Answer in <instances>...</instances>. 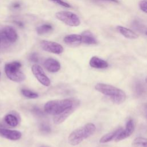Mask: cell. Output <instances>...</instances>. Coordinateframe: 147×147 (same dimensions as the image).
<instances>
[{
	"mask_svg": "<svg viewBox=\"0 0 147 147\" xmlns=\"http://www.w3.org/2000/svg\"><path fill=\"white\" fill-rule=\"evenodd\" d=\"M95 88L98 91L109 97L111 100L116 104L123 103L126 98V95L123 91L111 85L97 83L95 86Z\"/></svg>",
	"mask_w": 147,
	"mask_h": 147,
	"instance_id": "6da1fadb",
	"label": "cell"
},
{
	"mask_svg": "<svg viewBox=\"0 0 147 147\" xmlns=\"http://www.w3.org/2000/svg\"><path fill=\"white\" fill-rule=\"evenodd\" d=\"M95 130L96 127L94 124L88 123L71 133L68 138V142L71 145H77L92 135Z\"/></svg>",
	"mask_w": 147,
	"mask_h": 147,
	"instance_id": "7a4b0ae2",
	"label": "cell"
},
{
	"mask_svg": "<svg viewBox=\"0 0 147 147\" xmlns=\"http://www.w3.org/2000/svg\"><path fill=\"white\" fill-rule=\"evenodd\" d=\"M75 102V100L73 101L69 99L50 100L45 103L44 111L51 115H58L72 107Z\"/></svg>",
	"mask_w": 147,
	"mask_h": 147,
	"instance_id": "3957f363",
	"label": "cell"
},
{
	"mask_svg": "<svg viewBox=\"0 0 147 147\" xmlns=\"http://www.w3.org/2000/svg\"><path fill=\"white\" fill-rule=\"evenodd\" d=\"M21 64L19 61H13L5 64V72L7 77L12 81L21 82L25 80V75L20 70Z\"/></svg>",
	"mask_w": 147,
	"mask_h": 147,
	"instance_id": "277c9868",
	"label": "cell"
},
{
	"mask_svg": "<svg viewBox=\"0 0 147 147\" xmlns=\"http://www.w3.org/2000/svg\"><path fill=\"white\" fill-rule=\"evenodd\" d=\"M56 17L59 20L70 26H78L80 24V21L78 16L71 11H59L56 13Z\"/></svg>",
	"mask_w": 147,
	"mask_h": 147,
	"instance_id": "5b68a950",
	"label": "cell"
},
{
	"mask_svg": "<svg viewBox=\"0 0 147 147\" xmlns=\"http://www.w3.org/2000/svg\"><path fill=\"white\" fill-rule=\"evenodd\" d=\"M0 38L2 42L13 43L17 41L18 35L16 30L10 26L3 28L0 31Z\"/></svg>",
	"mask_w": 147,
	"mask_h": 147,
	"instance_id": "8992f818",
	"label": "cell"
},
{
	"mask_svg": "<svg viewBox=\"0 0 147 147\" xmlns=\"http://www.w3.org/2000/svg\"><path fill=\"white\" fill-rule=\"evenodd\" d=\"M40 46L44 51L55 54H60L64 51L61 45L51 41L42 40L40 42Z\"/></svg>",
	"mask_w": 147,
	"mask_h": 147,
	"instance_id": "52a82bcc",
	"label": "cell"
},
{
	"mask_svg": "<svg viewBox=\"0 0 147 147\" xmlns=\"http://www.w3.org/2000/svg\"><path fill=\"white\" fill-rule=\"evenodd\" d=\"M32 71L38 81L44 86H49L51 84L50 79L44 72L42 67L38 64H34L32 67Z\"/></svg>",
	"mask_w": 147,
	"mask_h": 147,
	"instance_id": "ba28073f",
	"label": "cell"
},
{
	"mask_svg": "<svg viewBox=\"0 0 147 147\" xmlns=\"http://www.w3.org/2000/svg\"><path fill=\"white\" fill-rule=\"evenodd\" d=\"M79 102L78 101H75L74 105L69 107V109H67L65 111H64V112L58 114V115H54V118H53V122L55 124L58 125L60 124L62 122H63L75 110V109L78 107V106L79 105Z\"/></svg>",
	"mask_w": 147,
	"mask_h": 147,
	"instance_id": "9c48e42d",
	"label": "cell"
},
{
	"mask_svg": "<svg viewBox=\"0 0 147 147\" xmlns=\"http://www.w3.org/2000/svg\"><path fill=\"white\" fill-rule=\"evenodd\" d=\"M134 123L132 119H129L127 120L126 123L125 129L124 130H122V131L119 133L118 136L115 139V141L118 142L123 139H125L129 137L134 131Z\"/></svg>",
	"mask_w": 147,
	"mask_h": 147,
	"instance_id": "30bf717a",
	"label": "cell"
},
{
	"mask_svg": "<svg viewBox=\"0 0 147 147\" xmlns=\"http://www.w3.org/2000/svg\"><path fill=\"white\" fill-rule=\"evenodd\" d=\"M0 136L6 139L16 141L19 140L22 136L20 131L15 130H10L0 127Z\"/></svg>",
	"mask_w": 147,
	"mask_h": 147,
	"instance_id": "8fae6325",
	"label": "cell"
},
{
	"mask_svg": "<svg viewBox=\"0 0 147 147\" xmlns=\"http://www.w3.org/2000/svg\"><path fill=\"white\" fill-rule=\"evenodd\" d=\"M44 66L50 72H56L60 69V63L53 58H48L45 60L44 63Z\"/></svg>",
	"mask_w": 147,
	"mask_h": 147,
	"instance_id": "7c38bea8",
	"label": "cell"
},
{
	"mask_svg": "<svg viewBox=\"0 0 147 147\" xmlns=\"http://www.w3.org/2000/svg\"><path fill=\"white\" fill-rule=\"evenodd\" d=\"M133 91L137 97H143L147 94V86L141 81H136L133 85Z\"/></svg>",
	"mask_w": 147,
	"mask_h": 147,
	"instance_id": "4fadbf2b",
	"label": "cell"
},
{
	"mask_svg": "<svg viewBox=\"0 0 147 147\" xmlns=\"http://www.w3.org/2000/svg\"><path fill=\"white\" fill-rule=\"evenodd\" d=\"M89 64L91 67L98 69L106 68L109 66V64L106 61L96 56L92 57L90 60Z\"/></svg>",
	"mask_w": 147,
	"mask_h": 147,
	"instance_id": "5bb4252c",
	"label": "cell"
},
{
	"mask_svg": "<svg viewBox=\"0 0 147 147\" xmlns=\"http://www.w3.org/2000/svg\"><path fill=\"white\" fill-rule=\"evenodd\" d=\"M64 42L67 44L75 45L82 42V36L77 34H72L66 36L64 39Z\"/></svg>",
	"mask_w": 147,
	"mask_h": 147,
	"instance_id": "9a60e30c",
	"label": "cell"
},
{
	"mask_svg": "<svg viewBox=\"0 0 147 147\" xmlns=\"http://www.w3.org/2000/svg\"><path fill=\"white\" fill-rule=\"evenodd\" d=\"M82 42L86 44H95L97 43L96 38L92 33L88 30L83 32L82 34Z\"/></svg>",
	"mask_w": 147,
	"mask_h": 147,
	"instance_id": "2e32d148",
	"label": "cell"
},
{
	"mask_svg": "<svg viewBox=\"0 0 147 147\" xmlns=\"http://www.w3.org/2000/svg\"><path fill=\"white\" fill-rule=\"evenodd\" d=\"M117 29L125 37L127 38L136 39L138 38V35L130 29L123 27L122 26H118Z\"/></svg>",
	"mask_w": 147,
	"mask_h": 147,
	"instance_id": "e0dca14e",
	"label": "cell"
},
{
	"mask_svg": "<svg viewBox=\"0 0 147 147\" xmlns=\"http://www.w3.org/2000/svg\"><path fill=\"white\" fill-rule=\"evenodd\" d=\"M122 129H123L122 127H119L114 131L105 134L100 139L99 142L100 143H106L113 140V139H115Z\"/></svg>",
	"mask_w": 147,
	"mask_h": 147,
	"instance_id": "ac0fdd59",
	"label": "cell"
},
{
	"mask_svg": "<svg viewBox=\"0 0 147 147\" xmlns=\"http://www.w3.org/2000/svg\"><path fill=\"white\" fill-rule=\"evenodd\" d=\"M4 121L8 125L11 127L17 126L19 123L18 117L13 113L6 114L4 117Z\"/></svg>",
	"mask_w": 147,
	"mask_h": 147,
	"instance_id": "d6986e66",
	"label": "cell"
},
{
	"mask_svg": "<svg viewBox=\"0 0 147 147\" xmlns=\"http://www.w3.org/2000/svg\"><path fill=\"white\" fill-rule=\"evenodd\" d=\"M52 29H53L52 26L51 25L44 24L37 27L36 29V31L39 35H41L52 31Z\"/></svg>",
	"mask_w": 147,
	"mask_h": 147,
	"instance_id": "ffe728a7",
	"label": "cell"
},
{
	"mask_svg": "<svg viewBox=\"0 0 147 147\" xmlns=\"http://www.w3.org/2000/svg\"><path fill=\"white\" fill-rule=\"evenodd\" d=\"M136 147H147V138L144 137H137L133 142Z\"/></svg>",
	"mask_w": 147,
	"mask_h": 147,
	"instance_id": "44dd1931",
	"label": "cell"
},
{
	"mask_svg": "<svg viewBox=\"0 0 147 147\" xmlns=\"http://www.w3.org/2000/svg\"><path fill=\"white\" fill-rule=\"evenodd\" d=\"M22 94L26 98H30V99H35L38 98V95L37 93L32 91L30 90L27 89H22L21 90Z\"/></svg>",
	"mask_w": 147,
	"mask_h": 147,
	"instance_id": "7402d4cb",
	"label": "cell"
},
{
	"mask_svg": "<svg viewBox=\"0 0 147 147\" xmlns=\"http://www.w3.org/2000/svg\"><path fill=\"white\" fill-rule=\"evenodd\" d=\"M132 26L134 29H136L137 31H138L140 32H143L145 31L146 29V28L143 24H141L140 22L137 21H134L133 22Z\"/></svg>",
	"mask_w": 147,
	"mask_h": 147,
	"instance_id": "603a6c76",
	"label": "cell"
},
{
	"mask_svg": "<svg viewBox=\"0 0 147 147\" xmlns=\"http://www.w3.org/2000/svg\"><path fill=\"white\" fill-rule=\"evenodd\" d=\"M40 129L41 131L45 133H49L51 130L50 126L45 123H42L40 124Z\"/></svg>",
	"mask_w": 147,
	"mask_h": 147,
	"instance_id": "cb8c5ba5",
	"label": "cell"
},
{
	"mask_svg": "<svg viewBox=\"0 0 147 147\" xmlns=\"http://www.w3.org/2000/svg\"><path fill=\"white\" fill-rule=\"evenodd\" d=\"M139 6L142 11L147 13V0H141L139 2Z\"/></svg>",
	"mask_w": 147,
	"mask_h": 147,
	"instance_id": "d4e9b609",
	"label": "cell"
},
{
	"mask_svg": "<svg viewBox=\"0 0 147 147\" xmlns=\"http://www.w3.org/2000/svg\"><path fill=\"white\" fill-rule=\"evenodd\" d=\"M50 1H52V2H55V3H56V4L59 5H60V6H63V7H65L69 8V7H71V5H70L69 3H67V2H64V1H63V0H50Z\"/></svg>",
	"mask_w": 147,
	"mask_h": 147,
	"instance_id": "484cf974",
	"label": "cell"
},
{
	"mask_svg": "<svg viewBox=\"0 0 147 147\" xmlns=\"http://www.w3.org/2000/svg\"><path fill=\"white\" fill-rule=\"evenodd\" d=\"M32 112L35 115H36L37 116H38V117H43L45 115V114L44 113V112L42 111V110L41 109H40L39 108H38L37 107H33V109H32Z\"/></svg>",
	"mask_w": 147,
	"mask_h": 147,
	"instance_id": "4316f807",
	"label": "cell"
},
{
	"mask_svg": "<svg viewBox=\"0 0 147 147\" xmlns=\"http://www.w3.org/2000/svg\"><path fill=\"white\" fill-rule=\"evenodd\" d=\"M29 60L32 62H34V63L37 62L38 61V56L37 53L34 52L30 54L29 56Z\"/></svg>",
	"mask_w": 147,
	"mask_h": 147,
	"instance_id": "83f0119b",
	"label": "cell"
},
{
	"mask_svg": "<svg viewBox=\"0 0 147 147\" xmlns=\"http://www.w3.org/2000/svg\"><path fill=\"white\" fill-rule=\"evenodd\" d=\"M20 7V3H16L14 5H13V7L14 8V9H18Z\"/></svg>",
	"mask_w": 147,
	"mask_h": 147,
	"instance_id": "f1b7e54d",
	"label": "cell"
},
{
	"mask_svg": "<svg viewBox=\"0 0 147 147\" xmlns=\"http://www.w3.org/2000/svg\"><path fill=\"white\" fill-rule=\"evenodd\" d=\"M96 1H109V2H113L115 3H118L119 1L118 0H96Z\"/></svg>",
	"mask_w": 147,
	"mask_h": 147,
	"instance_id": "f546056e",
	"label": "cell"
},
{
	"mask_svg": "<svg viewBox=\"0 0 147 147\" xmlns=\"http://www.w3.org/2000/svg\"><path fill=\"white\" fill-rule=\"evenodd\" d=\"M1 43H2V41H1V38H0V47H1Z\"/></svg>",
	"mask_w": 147,
	"mask_h": 147,
	"instance_id": "4dcf8cb0",
	"label": "cell"
},
{
	"mask_svg": "<svg viewBox=\"0 0 147 147\" xmlns=\"http://www.w3.org/2000/svg\"><path fill=\"white\" fill-rule=\"evenodd\" d=\"M145 80H146V83H147V76L146 77V79H145Z\"/></svg>",
	"mask_w": 147,
	"mask_h": 147,
	"instance_id": "1f68e13d",
	"label": "cell"
},
{
	"mask_svg": "<svg viewBox=\"0 0 147 147\" xmlns=\"http://www.w3.org/2000/svg\"><path fill=\"white\" fill-rule=\"evenodd\" d=\"M41 147H47V146H41Z\"/></svg>",
	"mask_w": 147,
	"mask_h": 147,
	"instance_id": "d6a6232c",
	"label": "cell"
},
{
	"mask_svg": "<svg viewBox=\"0 0 147 147\" xmlns=\"http://www.w3.org/2000/svg\"><path fill=\"white\" fill-rule=\"evenodd\" d=\"M146 35H147V32H146Z\"/></svg>",
	"mask_w": 147,
	"mask_h": 147,
	"instance_id": "836d02e7",
	"label": "cell"
},
{
	"mask_svg": "<svg viewBox=\"0 0 147 147\" xmlns=\"http://www.w3.org/2000/svg\"><path fill=\"white\" fill-rule=\"evenodd\" d=\"M146 117H147V113H146Z\"/></svg>",
	"mask_w": 147,
	"mask_h": 147,
	"instance_id": "e575fe53",
	"label": "cell"
},
{
	"mask_svg": "<svg viewBox=\"0 0 147 147\" xmlns=\"http://www.w3.org/2000/svg\"><path fill=\"white\" fill-rule=\"evenodd\" d=\"M0 74H1V73H0Z\"/></svg>",
	"mask_w": 147,
	"mask_h": 147,
	"instance_id": "d590c367",
	"label": "cell"
}]
</instances>
